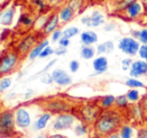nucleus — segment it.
Instances as JSON below:
<instances>
[{"instance_id":"nucleus-51","label":"nucleus","mask_w":147,"mask_h":138,"mask_svg":"<svg viewBox=\"0 0 147 138\" xmlns=\"http://www.w3.org/2000/svg\"><path fill=\"white\" fill-rule=\"evenodd\" d=\"M48 138H67V137L62 134H53V135H48Z\"/></svg>"},{"instance_id":"nucleus-40","label":"nucleus","mask_w":147,"mask_h":138,"mask_svg":"<svg viewBox=\"0 0 147 138\" xmlns=\"http://www.w3.org/2000/svg\"><path fill=\"white\" fill-rule=\"evenodd\" d=\"M96 53L99 55H103V54H107V50H106V46H105V43H100L98 44L96 48Z\"/></svg>"},{"instance_id":"nucleus-35","label":"nucleus","mask_w":147,"mask_h":138,"mask_svg":"<svg viewBox=\"0 0 147 138\" xmlns=\"http://www.w3.org/2000/svg\"><path fill=\"white\" fill-rule=\"evenodd\" d=\"M141 44H147V28H142L140 30L139 37L137 39Z\"/></svg>"},{"instance_id":"nucleus-6","label":"nucleus","mask_w":147,"mask_h":138,"mask_svg":"<svg viewBox=\"0 0 147 138\" xmlns=\"http://www.w3.org/2000/svg\"><path fill=\"white\" fill-rule=\"evenodd\" d=\"M141 43L131 36L122 37L118 41V49L128 56H135L138 53Z\"/></svg>"},{"instance_id":"nucleus-46","label":"nucleus","mask_w":147,"mask_h":138,"mask_svg":"<svg viewBox=\"0 0 147 138\" xmlns=\"http://www.w3.org/2000/svg\"><path fill=\"white\" fill-rule=\"evenodd\" d=\"M35 4L40 10H43L45 8V6H46V2L44 0H35Z\"/></svg>"},{"instance_id":"nucleus-32","label":"nucleus","mask_w":147,"mask_h":138,"mask_svg":"<svg viewBox=\"0 0 147 138\" xmlns=\"http://www.w3.org/2000/svg\"><path fill=\"white\" fill-rule=\"evenodd\" d=\"M19 21L23 26H31V25H33V23H34L32 17L29 15H21Z\"/></svg>"},{"instance_id":"nucleus-21","label":"nucleus","mask_w":147,"mask_h":138,"mask_svg":"<svg viewBox=\"0 0 147 138\" xmlns=\"http://www.w3.org/2000/svg\"><path fill=\"white\" fill-rule=\"evenodd\" d=\"M14 13H15V9L14 7H9L3 12L1 18H0V23L4 26H9L13 22Z\"/></svg>"},{"instance_id":"nucleus-23","label":"nucleus","mask_w":147,"mask_h":138,"mask_svg":"<svg viewBox=\"0 0 147 138\" xmlns=\"http://www.w3.org/2000/svg\"><path fill=\"white\" fill-rule=\"evenodd\" d=\"M120 138H134L135 136V130L130 125H122L118 130Z\"/></svg>"},{"instance_id":"nucleus-14","label":"nucleus","mask_w":147,"mask_h":138,"mask_svg":"<svg viewBox=\"0 0 147 138\" xmlns=\"http://www.w3.org/2000/svg\"><path fill=\"white\" fill-rule=\"evenodd\" d=\"M59 15L58 13H53L47 18L46 22H45L44 26L42 28V33L44 35H49L52 34L55 30L58 28L59 26Z\"/></svg>"},{"instance_id":"nucleus-16","label":"nucleus","mask_w":147,"mask_h":138,"mask_svg":"<svg viewBox=\"0 0 147 138\" xmlns=\"http://www.w3.org/2000/svg\"><path fill=\"white\" fill-rule=\"evenodd\" d=\"M58 15H59V19L60 22L63 24L68 23V22L72 21L75 17V12L69 7V6H64L63 8L60 9V11L58 12Z\"/></svg>"},{"instance_id":"nucleus-44","label":"nucleus","mask_w":147,"mask_h":138,"mask_svg":"<svg viewBox=\"0 0 147 138\" xmlns=\"http://www.w3.org/2000/svg\"><path fill=\"white\" fill-rule=\"evenodd\" d=\"M116 29V25L114 23H107V24H104L103 26V30L106 32H111V31H114Z\"/></svg>"},{"instance_id":"nucleus-36","label":"nucleus","mask_w":147,"mask_h":138,"mask_svg":"<svg viewBox=\"0 0 147 138\" xmlns=\"http://www.w3.org/2000/svg\"><path fill=\"white\" fill-rule=\"evenodd\" d=\"M132 59L130 58V57H128V58H124L123 60L121 61V67H122V70H124V71H127V70L130 69V67H131L132 65Z\"/></svg>"},{"instance_id":"nucleus-7","label":"nucleus","mask_w":147,"mask_h":138,"mask_svg":"<svg viewBox=\"0 0 147 138\" xmlns=\"http://www.w3.org/2000/svg\"><path fill=\"white\" fill-rule=\"evenodd\" d=\"M76 117L73 113H62L58 114L52 123V128L55 131H62L73 127Z\"/></svg>"},{"instance_id":"nucleus-24","label":"nucleus","mask_w":147,"mask_h":138,"mask_svg":"<svg viewBox=\"0 0 147 138\" xmlns=\"http://www.w3.org/2000/svg\"><path fill=\"white\" fill-rule=\"evenodd\" d=\"M85 0H68L67 6H69L75 14H78L84 7V4H85Z\"/></svg>"},{"instance_id":"nucleus-10","label":"nucleus","mask_w":147,"mask_h":138,"mask_svg":"<svg viewBox=\"0 0 147 138\" xmlns=\"http://www.w3.org/2000/svg\"><path fill=\"white\" fill-rule=\"evenodd\" d=\"M35 45H36V37L33 36V35H28L27 37H25V38L20 41L18 46L16 47V51L21 55V57L25 56V55L29 54L31 49Z\"/></svg>"},{"instance_id":"nucleus-12","label":"nucleus","mask_w":147,"mask_h":138,"mask_svg":"<svg viewBox=\"0 0 147 138\" xmlns=\"http://www.w3.org/2000/svg\"><path fill=\"white\" fill-rule=\"evenodd\" d=\"M51 75L53 77V81L59 86H69L70 84H72L71 76L63 69H54Z\"/></svg>"},{"instance_id":"nucleus-53","label":"nucleus","mask_w":147,"mask_h":138,"mask_svg":"<svg viewBox=\"0 0 147 138\" xmlns=\"http://www.w3.org/2000/svg\"><path fill=\"white\" fill-rule=\"evenodd\" d=\"M32 93H33L32 91H28L27 93L25 94V98H29V96H31V95H32Z\"/></svg>"},{"instance_id":"nucleus-4","label":"nucleus","mask_w":147,"mask_h":138,"mask_svg":"<svg viewBox=\"0 0 147 138\" xmlns=\"http://www.w3.org/2000/svg\"><path fill=\"white\" fill-rule=\"evenodd\" d=\"M21 55L16 49H10L0 55V78L16 72L21 64Z\"/></svg>"},{"instance_id":"nucleus-58","label":"nucleus","mask_w":147,"mask_h":138,"mask_svg":"<svg viewBox=\"0 0 147 138\" xmlns=\"http://www.w3.org/2000/svg\"><path fill=\"white\" fill-rule=\"evenodd\" d=\"M0 138H5V137H1V136H0Z\"/></svg>"},{"instance_id":"nucleus-25","label":"nucleus","mask_w":147,"mask_h":138,"mask_svg":"<svg viewBox=\"0 0 147 138\" xmlns=\"http://www.w3.org/2000/svg\"><path fill=\"white\" fill-rule=\"evenodd\" d=\"M129 100L126 97V95H119L115 99L114 106L119 110H123V109H127L129 107Z\"/></svg>"},{"instance_id":"nucleus-20","label":"nucleus","mask_w":147,"mask_h":138,"mask_svg":"<svg viewBox=\"0 0 147 138\" xmlns=\"http://www.w3.org/2000/svg\"><path fill=\"white\" fill-rule=\"evenodd\" d=\"M51 116H52V114L49 113V112L43 113V114L41 115V116L39 117L36 121H35V123H34V129L35 130H38V131L43 130V129L47 126V123H48V121L51 119Z\"/></svg>"},{"instance_id":"nucleus-33","label":"nucleus","mask_w":147,"mask_h":138,"mask_svg":"<svg viewBox=\"0 0 147 138\" xmlns=\"http://www.w3.org/2000/svg\"><path fill=\"white\" fill-rule=\"evenodd\" d=\"M138 55L142 60L147 62V44H141L140 48L138 50Z\"/></svg>"},{"instance_id":"nucleus-54","label":"nucleus","mask_w":147,"mask_h":138,"mask_svg":"<svg viewBox=\"0 0 147 138\" xmlns=\"http://www.w3.org/2000/svg\"><path fill=\"white\" fill-rule=\"evenodd\" d=\"M46 3H52V2H54V1H56V0H44Z\"/></svg>"},{"instance_id":"nucleus-38","label":"nucleus","mask_w":147,"mask_h":138,"mask_svg":"<svg viewBox=\"0 0 147 138\" xmlns=\"http://www.w3.org/2000/svg\"><path fill=\"white\" fill-rule=\"evenodd\" d=\"M79 67H80V64L77 60H72L71 62L69 63V69L72 73H75L79 70Z\"/></svg>"},{"instance_id":"nucleus-26","label":"nucleus","mask_w":147,"mask_h":138,"mask_svg":"<svg viewBox=\"0 0 147 138\" xmlns=\"http://www.w3.org/2000/svg\"><path fill=\"white\" fill-rule=\"evenodd\" d=\"M125 95H126V97L128 98L130 103H137V102H139L140 99H141L139 91H138L137 89H135V88H130Z\"/></svg>"},{"instance_id":"nucleus-9","label":"nucleus","mask_w":147,"mask_h":138,"mask_svg":"<svg viewBox=\"0 0 147 138\" xmlns=\"http://www.w3.org/2000/svg\"><path fill=\"white\" fill-rule=\"evenodd\" d=\"M15 115V124L16 127L20 129H27L31 124V117L30 114L25 108L23 107H19L15 110L14 112Z\"/></svg>"},{"instance_id":"nucleus-34","label":"nucleus","mask_w":147,"mask_h":138,"mask_svg":"<svg viewBox=\"0 0 147 138\" xmlns=\"http://www.w3.org/2000/svg\"><path fill=\"white\" fill-rule=\"evenodd\" d=\"M53 53H54V50H53V49L48 45V46L45 47V48L42 50V52L40 53V55H39V58H46V57L52 55Z\"/></svg>"},{"instance_id":"nucleus-13","label":"nucleus","mask_w":147,"mask_h":138,"mask_svg":"<svg viewBox=\"0 0 147 138\" xmlns=\"http://www.w3.org/2000/svg\"><path fill=\"white\" fill-rule=\"evenodd\" d=\"M147 75V62L144 60H135L132 62L129 69V76L134 78H139Z\"/></svg>"},{"instance_id":"nucleus-41","label":"nucleus","mask_w":147,"mask_h":138,"mask_svg":"<svg viewBox=\"0 0 147 138\" xmlns=\"http://www.w3.org/2000/svg\"><path fill=\"white\" fill-rule=\"evenodd\" d=\"M62 36H63V34H62V31L60 29H58V28H57V29L55 30V31L53 32L52 34H51V38H52L53 42H55V41H59V39L61 38Z\"/></svg>"},{"instance_id":"nucleus-50","label":"nucleus","mask_w":147,"mask_h":138,"mask_svg":"<svg viewBox=\"0 0 147 138\" xmlns=\"http://www.w3.org/2000/svg\"><path fill=\"white\" fill-rule=\"evenodd\" d=\"M105 138H120V136H119V133H118V131H117V132L111 133V134H109L108 136H106Z\"/></svg>"},{"instance_id":"nucleus-48","label":"nucleus","mask_w":147,"mask_h":138,"mask_svg":"<svg viewBox=\"0 0 147 138\" xmlns=\"http://www.w3.org/2000/svg\"><path fill=\"white\" fill-rule=\"evenodd\" d=\"M139 33H140V30H136V29L130 30V36L133 37V38H135V39H138V37H139Z\"/></svg>"},{"instance_id":"nucleus-5","label":"nucleus","mask_w":147,"mask_h":138,"mask_svg":"<svg viewBox=\"0 0 147 138\" xmlns=\"http://www.w3.org/2000/svg\"><path fill=\"white\" fill-rule=\"evenodd\" d=\"M15 115L11 110L0 112V136L5 138H15Z\"/></svg>"},{"instance_id":"nucleus-11","label":"nucleus","mask_w":147,"mask_h":138,"mask_svg":"<svg viewBox=\"0 0 147 138\" xmlns=\"http://www.w3.org/2000/svg\"><path fill=\"white\" fill-rule=\"evenodd\" d=\"M143 6L140 1H135L131 3L125 10L123 11V14L125 17H127L129 20H134L139 18L143 13Z\"/></svg>"},{"instance_id":"nucleus-17","label":"nucleus","mask_w":147,"mask_h":138,"mask_svg":"<svg viewBox=\"0 0 147 138\" xmlns=\"http://www.w3.org/2000/svg\"><path fill=\"white\" fill-rule=\"evenodd\" d=\"M80 40L83 45H92L98 41V35L92 30H87L80 34Z\"/></svg>"},{"instance_id":"nucleus-22","label":"nucleus","mask_w":147,"mask_h":138,"mask_svg":"<svg viewBox=\"0 0 147 138\" xmlns=\"http://www.w3.org/2000/svg\"><path fill=\"white\" fill-rule=\"evenodd\" d=\"M95 54H96V50H95L94 47H92V45H83L81 47L80 56L85 60L92 59L95 56Z\"/></svg>"},{"instance_id":"nucleus-3","label":"nucleus","mask_w":147,"mask_h":138,"mask_svg":"<svg viewBox=\"0 0 147 138\" xmlns=\"http://www.w3.org/2000/svg\"><path fill=\"white\" fill-rule=\"evenodd\" d=\"M102 111V108L97 104V102H87L75 106L72 113L75 115L76 118L89 126L94 124Z\"/></svg>"},{"instance_id":"nucleus-19","label":"nucleus","mask_w":147,"mask_h":138,"mask_svg":"<svg viewBox=\"0 0 147 138\" xmlns=\"http://www.w3.org/2000/svg\"><path fill=\"white\" fill-rule=\"evenodd\" d=\"M115 99L116 97L114 95H105L99 98L96 102L102 108V110H106V109H110L114 106Z\"/></svg>"},{"instance_id":"nucleus-30","label":"nucleus","mask_w":147,"mask_h":138,"mask_svg":"<svg viewBox=\"0 0 147 138\" xmlns=\"http://www.w3.org/2000/svg\"><path fill=\"white\" fill-rule=\"evenodd\" d=\"M78 33H79V29L75 26H71V27L66 28L64 31H62V34H63V37H66V38L70 39L72 37L76 36Z\"/></svg>"},{"instance_id":"nucleus-8","label":"nucleus","mask_w":147,"mask_h":138,"mask_svg":"<svg viewBox=\"0 0 147 138\" xmlns=\"http://www.w3.org/2000/svg\"><path fill=\"white\" fill-rule=\"evenodd\" d=\"M80 21L87 27H99L105 24V16L99 10H94L90 16H84Z\"/></svg>"},{"instance_id":"nucleus-55","label":"nucleus","mask_w":147,"mask_h":138,"mask_svg":"<svg viewBox=\"0 0 147 138\" xmlns=\"http://www.w3.org/2000/svg\"><path fill=\"white\" fill-rule=\"evenodd\" d=\"M140 2H141V3H146L147 4V0H139Z\"/></svg>"},{"instance_id":"nucleus-57","label":"nucleus","mask_w":147,"mask_h":138,"mask_svg":"<svg viewBox=\"0 0 147 138\" xmlns=\"http://www.w3.org/2000/svg\"><path fill=\"white\" fill-rule=\"evenodd\" d=\"M0 2H3V0H0Z\"/></svg>"},{"instance_id":"nucleus-45","label":"nucleus","mask_w":147,"mask_h":138,"mask_svg":"<svg viewBox=\"0 0 147 138\" xmlns=\"http://www.w3.org/2000/svg\"><path fill=\"white\" fill-rule=\"evenodd\" d=\"M66 52H67L66 47H62V46H59L58 48H56L54 50V54H56L57 56H61V55L66 54Z\"/></svg>"},{"instance_id":"nucleus-29","label":"nucleus","mask_w":147,"mask_h":138,"mask_svg":"<svg viewBox=\"0 0 147 138\" xmlns=\"http://www.w3.org/2000/svg\"><path fill=\"white\" fill-rule=\"evenodd\" d=\"M12 84V79L11 77H8V76H5V77L0 78V94L5 92L8 88L11 86Z\"/></svg>"},{"instance_id":"nucleus-52","label":"nucleus","mask_w":147,"mask_h":138,"mask_svg":"<svg viewBox=\"0 0 147 138\" xmlns=\"http://www.w3.org/2000/svg\"><path fill=\"white\" fill-rule=\"evenodd\" d=\"M36 138H48V135H46V134H39Z\"/></svg>"},{"instance_id":"nucleus-47","label":"nucleus","mask_w":147,"mask_h":138,"mask_svg":"<svg viewBox=\"0 0 147 138\" xmlns=\"http://www.w3.org/2000/svg\"><path fill=\"white\" fill-rule=\"evenodd\" d=\"M56 61H57V59H53V60H51L50 62H49L48 64H47V66H45V67H44V69H43L41 72H39V73H42V72H45V71H47L48 69H50L51 67H52L53 65H54L55 63H56Z\"/></svg>"},{"instance_id":"nucleus-27","label":"nucleus","mask_w":147,"mask_h":138,"mask_svg":"<svg viewBox=\"0 0 147 138\" xmlns=\"http://www.w3.org/2000/svg\"><path fill=\"white\" fill-rule=\"evenodd\" d=\"M125 85L128 86L129 88H135V89H139V88H144L145 85L142 81L138 80V78L130 77L125 81Z\"/></svg>"},{"instance_id":"nucleus-2","label":"nucleus","mask_w":147,"mask_h":138,"mask_svg":"<svg viewBox=\"0 0 147 138\" xmlns=\"http://www.w3.org/2000/svg\"><path fill=\"white\" fill-rule=\"evenodd\" d=\"M44 112L51 114H62V113H72L75 105H73L68 99L60 96H49V97L40 98L35 101Z\"/></svg>"},{"instance_id":"nucleus-49","label":"nucleus","mask_w":147,"mask_h":138,"mask_svg":"<svg viewBox=\"0 0 147 138\" xmlns=\"http://www.w3.org/2000/svg\"><path fill=\"white\" fill-rule=\"evenodd\" d=\"M138 138H147V129H140L138 132Z\"/></svg>"},{"instance_id":"nucleus-28","label":"nucleus","mask_w":147,"mask_h":138,"mask_svg":"<svg viewBox=\"0 0 147 138\" xmlns=\"http://www.w3.org/2000/svg\"><path fill=\"white\" fill-rule=\"evenodd\" d=\"M74 133L76 136H84L88 133V125L80 122L74 126Z\"/></svg>"},{"instance_id":"nucleus-15","label":"nucleus","mask_w":147,"mask_h":138,"mask_svg":"<svg viewBox=\"0 0 147 138\" xmlns=\"http://www.w3.org/2000/svg\"><path fill=\"white\" fill-rule=\"evenodd\" d=\"M92 67L94 69L95 73L91 76L99 75V74L106 72L108 70V59H107V57L103 56V55L96 57L92 62Z\"/></svg>"},{"instance_id":"nucleus-39","label":"nucleus","mask_w":147,"mask_h":138,"mask_svg":"<svg viewBox=\"0 0 147 138\" xmlns=\"http://www.w3.org/2000/svg\"><path fill=\"white\" fill-rule=\"evenodd\" d=\"M139 104H140V106H141V108H142V110H143V112L145 113V115H146L147 114V93L144 94L143 97H142L141 99H140Z\"/></svg>"},{"instance_id":"nucleus-43","label":"nucleus","mask_w":147,"mask_h":138,"mask_svg":"<svg viewBox=\"0 0 147 138\" xmlns=\"http://www.w3.org/2000/svg\"><path fill=\"white\" fill-rule=\"evenodd\" d=\"M104 43H105V46H106L107 54H109V53H111L114 50V43L111 40H107V41H105Z\"/></svg>"},{"instance_id":"nucleus-1","label":"nucleus","mask_w":147,"mask_h":138,"mask_svg":"<svg viewBox=\"0 0 147 138\" xmlns=\"http://www.w3.org/2000/svg\"><path fill=\"white\" fill-rule=\"evenodd\" d=\"M123 123V115L121 110L106 109L101 112L98 119L93 124V129L99 137H106L111 133L117 132Z\"/></svg>"},{"instance_id":"nucleus-31","label":"nucleus","mask_w":147,"mask_h":138,"mask_svg":"<svg viewBox=\"0 0 147 138\" xmlns=\"http://www.w3.org/2000/svg\"><path fill=\"white\" fill-rule=\"evenodd\" d=\"M137 1V0H117L116 1V8L118 11L123 12L128 6L133 2Z\"/></svg>"},{"instance_id":"nucleus-18","label":"nucleus","mask_w":147,"mask_h":138,"mask_svg":"<svg viewBox=\"0 0 147 138\" xmlns=\"http://www.w3.org/2000/svg\"><path fill=\"white\" fill-rule=\"evenodd\" d=\"M48 45H49L48 40H43V41H41V42L37 43V44L31 49L29 54H28V59H29L30 61L35 60L37 57H39V55H40V53L42 52L43 49H44L46 46H48Z\"/></svg>"},{"instance_id":"nucleus-42","label":"nucleus","mask_w":147,"mask_h":138,"mask_svg":"<svg viewBox=\"0 0 147 138\" xmlns=\"http://www.w3.org/2000/svg\"><path fill=\"white\" fill-rule=\"evenodd\" d=\"M58 44H59V46L66 47V48H67V47L69 46V44H70V39H68V38H66V37L62 36L61 38L59 39Z\"/></svg>"},{"instance_id":"nucleus-56","label":"nucleus","mask_w":147,"mask_h":138,"mask_svg":"<svg viewBox=\"0 0 147 138\" xmlns=\"http://www.w3.org/2000/svg\"><path fill=\"white\" fill-rule=\"evenodd\" d=\"M2 54V53H1V49H0V55H1Z\"/></svg>"},{"instance_id":"nucleus-37","label":"nucleus","mask_w":147,"mask_h":138,"mask_svg":"<svg viewBox=\"0 0 147 138\" xmlns=\"http://www.w3.org/2000/svg\"><path fill=\"white\" fill-rule=\"evenodd\" d=\"M40 81L42 82L43 84H51V83H53V82H54V81H53L52 75H51V74H48V73L42 75V77L40 78Z\"/></svg>"}]
</instances>
